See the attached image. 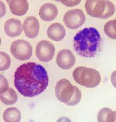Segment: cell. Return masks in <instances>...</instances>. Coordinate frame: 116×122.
<instances>
[{
  "mask_svg": "<svg viewBox=\"0 0 116 122\" xmlns=\"http://www.w3.org/2000/svg\"><path fill=\"white\" fill-rule=\"evenodd\" d=\"M15 87L20 94L28 97L40 94L48 85V73L42 65L33 62L24 63L15 72Z\"/></svg>",
  "mask_w": 116,
  "mask_h": 122,
  "instance_id": "obj_1",
  "label": "cell"
},
{
  "mask_svg": "<svg viewBox=\"0 0 116 122\" xmlns=\"http://www.w3.org/2000/svg\"><path fill=\"white\" fill-rule=\"evenodd\" d=\"M73 46L76 52L81 56L95 57L101 50V40L99 32L93 27L84 29L74 37Z\"/></svg>",
  "mask_w": 116,
  "mask_h": 122,
  "instance_id": "obj_2",
  "label": "cell"
},
{
  "mask_svg": "<svg viewBox=\"0 0 116 122\" xmlns=\"http://www.w3.org/2000/svg\"><path fill=\"white\" fill-rule=\"evenodd\" d=\"M55 92L57 98L60 102L69 106L77 104L81 97V91L78 88L73 86L66 79H62L57 82Z\"/></svg>",
  "mask_w": 116,
  "mask_h": 122,
  "instance_id": "obj_3",
  "label": "cell"
},
{
  "mask_svg": "<svg viewBox=\"0 0 116 122\" xmlns=\"http://www.w3.org/2000/svg\"><path fill=\"white\" fill-rule=\"evenodd\" d=\"M73 76L77 83L87 88L96 87L101 81L100 73L97 71L91 68L78 67L73 71Z\"/></svg>",
  "mask_w": 116,
  "mask_h": 122,
  "instance_id": "obj_4",
  "label": "cell"
},
{
  "mask_svg": "<svg viewBox=\"0 0 116 122\" xmlns=\"http://www.w3.org/2000/svg\"><path fill=\"white\" fill-rule=\"evenodd\" d=\"M85 7L90 16L102 19L109 18L115 11L114 4L109 1L87 0Z\"/></svg>",
  "mask_w": 116,
  "mask_h": 122,
  "instance_id": "obj_5",
  "label": "cell"
},
{
  "mask_svg": "<svg viewBox=\"0 0 116 122\" xmlns=\"http://www.w3.org/2000/svg\"><path fill=\"white\" fill-rule=\"evenodd\" d=\"M10 50L14 57L20 61L29 60L33 54L32 45L24 40H17L12 43Z\"/></svg>",
  "mask_w": 116,
  "mask_h": 122,
  "instance_id": "obj_6",
  "label": "cell"
},
{
  "mask_svg": "<svg viewBox=\"0 0 116 122\" xmlns=\"http://www.w3.org/2000/svg\"><path fill=\"white\" fill-rule=\"evenodd\" d=\"M85 15L79 9H74L66 12L63 16V21L66 26L71 29L80 27L84 23Z\"/></svg>",
  "mask_w": 116,
  "mask_h": 122,
  "instance_id": "obj_7",
  "label": "cell"
},
{
  "mask_svg": "<svg viewBox=\"0 0 116 122\" xmlns=\"http://www.w3.org/2000/svg\"><path fill=\"white\" fill-rule=\"evenodd\" d=\"M55 48L50 42L42 40L38 43L36 47V55L38 60L43 62H48L53 59Z\"/></svg>",
  "mask_w": 116,
  "mask_h": 122,
  "instance_id": "obj_8",
  "label": "cell"
},
{
  "mask_svg": "<svg viewBox=\"0 0 116 122\" xmlns=\"http://www.w3.org/2000/svg\"><path fill=\"white\" fill-rule=\"evenodd\" d=\"M56 62L57 65L61 68L67 70L74 66L75 63L76 58L70 50H62L57 54Z\"/></svg>",
  "mask_w": 116,
  "mask_h": 122,
  "instance_id": "obj_9",
  "label": "cell"
},
{
  "mask_svg": "<svg viewBox=\"0 0 116 122\" xmlns=\"http://www.w3.org/2000/svg\"><path fill=\"white\" fill-rule=\"evenodd\" d=\"M23 28L26 36L33 39L38 36L40 24L38 20L34 16L27 17L23 23Z\"/></svg>",
  "mask_w": 116,
  "mask_h": 122,
  "instance_id": "obj_10",
  "label": "cell"
},
{
  "mask_svg": "<svg viewBox=\"0 0 116 122\" xmlns=\"http://www.w3.org/2000/svg\"><path fill=\"white\" fill-rule=\"evenodd\" d=\"M4 30L8 36L12 37L19 36L22 32V25L21 22L17 19H9L4 25Z\"/></svg>",
  "mask_w": 116,
  "mask_h": 122,
  "instance_id": "obj_11",
  "label": "cell"
},
{
  "mask_svg": "<svg viewBox=\"0 0 116 122\" xmlns=\"http://www.w3.org/2000/svg\"><path fill=\"white\" fill-rule=\"evenodd\" d=\"M58 14V10L54 4L50 3L43 4L41 7L39 15L41 19L46 21H50L55 19Z\"/></svg>",
  "mask_w": 116,
  "mask_h": 122,
  "instance_id": "obj_12",
  "label": "cell"
},
{
  "mask_svg": "<svg viewBox=\"0 0 116 122\" xmlns=\"http://www.w3.org/2000/svg\"><path fill=\"white\" fill-rule=\"evenodd\" d=\"M47 33L50 39L55 41H59L64 38L66 30L62 24L55 23L49 27Z\"/></svg>",
  "mask_w": 116,
  "mask_h": 122,
  "instance_id": "obj_13",
  "label": "cell"
},
{
  "mask_svg": "<svg viewBox=\"0 0 116 122\" xmlns=\"http://www.w3.org/2000/svg\"><path fill=\"white\" fill-rule=\"evenodd\" d=\"M12 13L17 16L24 15L27 12L29 3L27 0H7Z\"/></svg>",
  "mask_w": 116,
  "mask_h": 122,
  "instance_id": "obj_14",
  "label": "cell"
},
{
  "mask_svg": "<svg viewBox=\"0 0 116 122\" xmlns=\"http://www.w3.org/2000/svg\"><path fill=\"white\" fill-rule=\"evenodd\" d=\"M21 118L20 112L16 108H8L3 114V119L5 122H20Z\"/></svg>",
  "mask_w": 116,
  "mask_h": 122,
  "instance_id": "obj_15",
  "label": "cell"
},
{
  "mask_svg": "<svg viewBox=\"0 0 116 122\" xmlns=\"http://www.w3.org/2000/svg\"><path fill=\"white\" fill-rule=\"evenodd\" d=\"M0 99L4 104L13 105L17 102L18 96L14 90L9 88L4 93L0 94Z\"/></svg>",
  "mask_w": 116,
  "mask_h": 122,
  "instance_id": "obj_16",
  "label": "cell"
},
{
  "mask_svg": "<svg viewBox=\"0 0 116 122\" xmlns=\"http://www.w3.org/2000/svg\"><path fill=\"white\" fill-rule=\"evenodd\" d=\"M115 113L110 109L104 108L99 111L98 115L99 122H113L111 119H115Z\"/></svg>",
  "mask_w": 116,
  "mask_h": 122,
  "instance_id": "obj_17",
  "label": "cell"
},
{
  "mask_svg": "<svg viewBox=\"0 0 116 122\" xmlns=\"http://www.w3.org/2000/svg\"><path fill=\"white\" fill-rule=\"evenodd\" d=\"M116 20H111L106 23L104 31L106 35L110 38L115 40L116 38Z\"/></svg>",
  "mask_w": 116,
  "mask_h": 122,
  "instance_id": "obj_18",
  "label": "cell"
},
{
  "mask_svg": "<svg viewBox=\"0 0 116 122\" xmlns=\"http://www.w3.org/2000/svg\"><path fill=\"white\" fill-rule=\"evenodd\" d=\"M11 60L9 56L4 52H0V71L6 70L10 66Z\"/></svg>",
  "mask_w": 116,
  "mask_h": 122,
  "instance_id": "obj_19",
  "label": "cell"
},
{
  "mask_svg": "<svg viewBox=\"0 0 116 122\" xmlns=\"http://www.w3.org/2000/svg\"><path fill=\"white\" fill-rule=\"evenodd\" d=\"M1 87L0 94L4 93L9 88L7 81L4 76H0Z\"/></svg>",
  "mask_w": 116,
  "mask_h": 122,
  "instance_id": "obj_20",
  "label": "cell"
},
{
  "mask_svg": "<svg viewBox=\"0 0 116 122\" xmlns=\"http://www.w3.org/2000/svg\"><path fill=\"white\" fill-rule=\"evenodd\" d=\"M61 2L67 6L71 7L78 5L81 2V0H61Z\"/></svg>",
  "mask_w": 116,
  "mask_h": 122,
  "instance_id": "obj_21",
  "label": "cell"
}]
</instances>
